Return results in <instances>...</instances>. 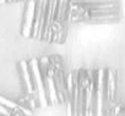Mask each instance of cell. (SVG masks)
<instances>
[{"label":"cell","instance_id":"9","mask_svg":"<svg viewBox=\"0 0 125 116\" xmlns=\"http://www.w3.org/2000/svg\"><path fill=\"white\" fill-rule=\"evenodd\" d=\"M116 94V72L113 69L105 70V101L110 109L115 100Z\"/></svg>","mask_w":125,"mask_h":116},{"label":"cell","instance_id":"12","mask_svg":"<svg viewBox=\"0 0 125 116\" xmlns=\"http://www.w3.org/2000/svg\"><path fill=\"white\" fill-rule=\"evenodd\" d=\"M16 1H19V0H16Z\"/></svg>","mask_w":125,"mask_h":116},{"label":"cell","instance_id":"8","mask_svg":"<svg viewBox=\"0 0 125 116\" xmlns=\"http://www.w3.org/2000/svg\"><path fill=\"white\" fill-rule=\"evenodd\" d=\"M47 3H48V0H37L34 26H33V33H32V38H34V39L42 40L44 21H45V12H47Z\"/></svg>","mask_w":125,"mask_h":116},{"label":"cell","instance_id":"1","mask_svg":"<svg viewBox=\"0 0 125 116\" xmlns=\"http://www.w3.org/2000/svg\"><path fill=\"white\" fill-rule=\"evenodd\" d=\"M79 75V114L80 116H94V70L81 69Z\"/></svg>","mask_w":125,"mask_h":116},{"label":"cell","instance_id":"5","mask_svg":"<svg viewBox=\"0 0 125 116\" xmlns=\"http://www.w3.org/2000/svg\"><path fill=\"white\" fill-rule=\"evenodd\" d=\"M118 17V9L102 11H83L77 14H70V22H107L114 21Z\"/></svg>","mask_w":125,"mask_h":116},{"label":"cell","instance_id":"4","mask_svg":"<svg viewBox=\"0 0 125 116\" xmlns=\"http://www.w3.org/2000/svg\"><path fill=\"white\" fill-rule=\"evenodd\" d=\"M105 70H94V116H102L105 111Z\"/></svg>","mask_w":125,"mask_h":116},{"label":"cell","instance_id":"2","mask_svg":"<svg viewBox=\"0 0 125 116\" xmlns=\"http://www.w3.org/2000/svg\"><path fill=\"white\" fill-rule=\"evenodd\" d=\"M70 22V0H58L50 27L49 42L64 43Z\"/></svg>","mask_w":125,"mask_h":116},{"label":"cell","instance_id":"7","mask_svg":"<svg viewBox=\"0 0 125 116\" xmlns=\"http://www.w3.org/2000/svg\"><path fill=\"white\" fill-rule=\"evenodd\" d=\"M36 4L37 0H27L23 14V22L21 27V34L25 38H32L34 17H36Z\"/></svg>","mask_w":125,"mask_h":116},{"label":"cell","instance_id":"10","mask_svg":"<svg viewBox=\"0 0 125 116\" xmlns=\"http://www.w3.org/2000/svg\"><path fill=\"white\" fill-rule=\"evenodd\" d=\"M19 66H20V71H21V76H22V81L25 86V92L36 98V92H34V86H33V80H32V73H31L28 61H21Z\"/></svg>","mask_w":125,"mask_h":116},{"label":"cell","instance_id":"3","mask_svg":"<svg viewBox=\"0 0 125 116\" xmlns=\"http://www.w3.org/2000/svg\"><path fill=\"white\" fill-rule=\"evenodd\" d=\"M38 61H39V67L44 81L48 103L52 106L56 105L59 104V98H58V90L55 86V69L50 62L49 56H42L41 59H38Z\"/></svg>","mask_w":125,"mask_h":116},{"label":"cell","instance_id":"6","mask_svg":"<svg viewBox=\"0 0 125 116\" xmlns=\"http://www.w3.org/2000/svg\"><path fill=\"white\" fill-rule=\"evenodd\" d=\"M28 65H30L31 73H32V80H33V86H34V92H36V98H37L38 105L41 107H45L49 105V103L47 99V93H45L42 71L39 67V61H38V59H32L28 61Z\"/></svg>","mask_w":125,"mask_h":116},{"label":"cell","instance_id":"11","mask_svg":"<svg viewBox=\"0 0 125 116\" xmlns=\"http://www.w3.org/2000/svg\"><path fill=\"white\" fill-rule=\"evenodd\" d=\"M5 3H8V0H0V4H5Z\"/></svg>","mask_w":125,"mask_h":116}]
</instances>
